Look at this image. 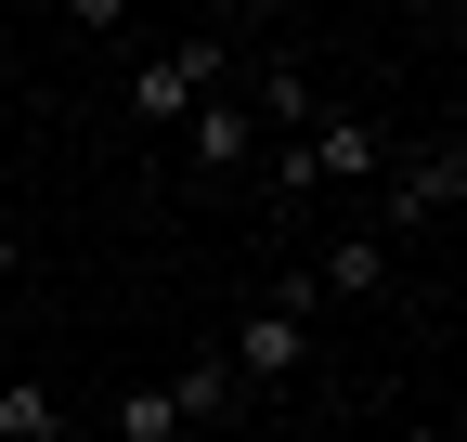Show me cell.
Instances as JSON below:
<instances>
[{"instance_id": "4", "label": "cell", "mask_w": 467, "mask_h": 442, "mask_svg": "<svg viewBox=\"0 0 467 442\" xmlns=\"http://www.w3.org/2000/svg\"><path fill=\"white\" fill-rule=\"evenodd\" d=\"M221 364H234V391H285V377L312 364V325L260 300V312H247V325H234V339H221Z\"/></svg>"}, {"instance_id": "3", "label": "cell", "mask_w": 467, "mask_h": 442, "mask_svg": "<svg viewBox=\"0 0 467 442\" xmlns=\"http://www.w3.org/2000/svg\"><path fill=\"white\" fill-rule=\"evenodd\" d=\"M377 183H389V235H416V221H454V208H467V143L441 131V143H416V156H389Z\"/></svg>"}, {"instance_id": "1", "label": "cell", "mask_w": 467, "mask_h": 442, "mask_svg": "<svg viewBox=\"0 0 467 442\" xmlns=\"http://www.w3.org/2000/svg\"><path fill=\"white\" fill-rule=\"evenodd\" d=\"M389 170V131L377 118H350V104H337V118H312L299 143H273V195H312V183H377Z\"/></svg>"}, {"instance_id": "9", "label": "cell", "mask_w": 467, "mask_h": 442, "mask_svg": "<svg viewBox=\"0 0 467 442\" xmlns=\"http://www.w3.org/2000/svg\"><path fill=\"white\" fill-rule=\"evenodd\" d=\"M156 391H169V416L195 429V416H221V404H234V364H221V352H195L182 377H156Z\"/></svg>"}, {"instance_id": "8", "label": "cell", "mask_w": 467, "mask_h": 442, "mask_svg": "<svg viewBox=\"0 0 467 442\" xmlns=\"http://www.w3.org/2000/svg\"><path fill=\"white\" fill-rule=\"evenodd\" d=\"M0 442H66V404L39 377H0Z\"/></svg>"}, {"instance_id": "7", "label": "cell", "mask_w": 467, "mask_h": 442, "mask_svg": "<svg viewBox=\"0 0 467 442\" xmlns=\"http://www.w3.org/2000/svg\"><path fill=\"white\" fill-rule=\"evenodd\" d=\"M247 118H260V131H312L325 104H312V79H299V66L273 52V66H260V104H247Z\"/></svg>"}, {"instance_id": "5", "label": "cell", "mask_w": 467, "mask_h": 442, "mask_svg": "<svg viewBox=\"0 0 467 442\" xmlns=\"http://www.w3.org/2000/svg\"><path fill=\"white\" fill-rule=\"evenodd\" d=\"M182 156H195L208 183H234V170H247V156H260V118H247V104H234V91H208L195 118H182Z\"/></svg>"}, {"instance_id": "2", "label": "cell", "mask_w": 467, "mask_h": 442, "mask_svg": "<svg viewBox=\"0 0 467 442\" xmlns=\"http://www.w3.org/2000/svg\"><path fill=\"white\" fill-rule=\"evenodd\" d=\"M221 79H234V39H169V52L130 66V118H143V131H182Z\"/></svg>"}, {"instance_id": "6", "label": "cell", "mask_w": 467, "mask_h": 442, "mask_svg": "<svg viewBox=\"0 0 467 442\" xmlns=\"http://www.w3.org/2000/svg\"><path fill=\"white\" fill-rule=\"evenodd\" d=\"M377 287H389V235H337L312 260V300H377Z\"/></svg>"}, {"instance_id": "10", "label": "cell", "mask_w": 467, "mask_h": 442, "mask_svg": "<svg viewBox=\"0 0 467 442\" xmlns=\"http://www.w3.org/2000/svg\"><path fill=\"white\" fill-rule=\"evenodd\" d=\"M117 442H182V416H169V391H130V404H117Z\"/></svg>"}, {"instance_id": "11", "label": "cell", "mask_w": 467, "mask_h": 442, "mask_svg": "<svg viewBox=\"0 0 467 442\" xmlns=\"http://www.w3.org/2000/svg\"><path fill=\"white\" fill-rule=\"evenodd\" d=\"M389 442H441V429H389Z\"/></svg>"}]
</instances>
